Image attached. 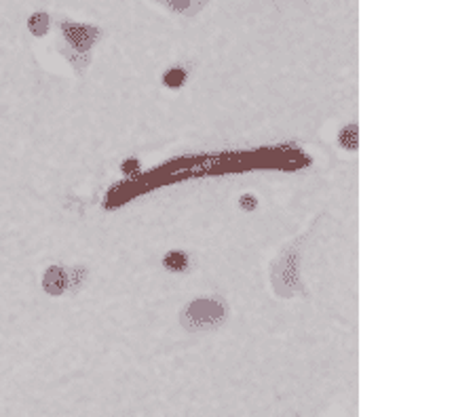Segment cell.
<instances>
[{"label": "cell", "instance_id": "obj_1", "mask_svg": "<svg viewBox=\"0 0 475 417\" xmlns=\"http://www.w3.org/2000/svg\"><path fill=\"white\" fill-rule=\"evenodd\" d=\"M311 232L294 238L290 245H285L279 255L270 261V285L277 297L290 300L296 295H307L302 276H300V247L309 238Z\"/></svg>", "mask_w": 475, "mask_h": 417}, {"label": "cell", "instance_id": "obj_2", "mask_svg": "<svg viewBox=\"0 0 475 417\" xmlns=\"http://www.w3.org/2000/svg\"><path fill=\"white\" fill-rule=\"evenodd\" d=\"M59 30H61V45H59L61 57L72 63L78 76H83L91 63V49L100 41L102 30L87 23H74L70 19H63L59 23Z\"/></svg>", "mask_w": 475, "mask_h": 417}, {"label": "cell", "instance_id": "obj_3", "mask_svg": "<svg viewBox=\"0 0 475 417\" xmlns=\"http://www.w3.org/2000/svg\"><path fill=\"white\" fill-rule=\"evenodd\" d=\"M228 316H230V308L222 295H205L182 306L180 324L190 333L215 331L226 324Z\"/></svg>", "mask_w": 475, "mask_h": 417}, {"label": "cell", "instance_id": "obj_4", "mask_svg": "<svg viewBox=\"0 0 475 417\" xmlns=\"http://www.w3.org/2000/svg\"><path fill=\"white\" fill-rule=\"evenodd\" d=\"M43 291L51 297H59L66 291H70V278H68V268L53 263L43 274Z\"/></svg>", "mask_w": 475, "mask_h": 417}, {"label": "cell", "instance_id": "obj_5", "mask_svg": "<svg viewBox=\"0 0 475 417\" xmlns=\"http://www.w3.org/2000/svg\"><path fill=\"white\" fill-rule=\"evenodd\" d=\"M163 268L173 272V274H188L190 268H193V260L186 251L173 249V251L163 255Z\"/></svg>", "mask_w": 475, "mask_h": 417}, {"label": "cell", "instance_id": "obj_6", "mask_svg": "<svg viewBox=\"0 0 475 417\" xmlns=\"http://www.w3.org/2000/svg\"><path fill=\"white\" fill-rule=\"evenodd\" d=\"M359 129H357V125L355 122H349V125H344L340 131H338V146L342 148V150H347V152H357V148H359Z\"/></svg>", "mask_w": 475, "mask_h": 417}, {"label": "cell", "instance_id": "obj_7", "mask_svg": "<svg viewBox=\"0 0 475 417\" xmlns=\"http://www.w3.org/2000/svg\"><path fill=\"white\" fill-rule=\"evenodd\" d=\"M186 80H188V70L184 65H175L163 74V87L167 89H180L186 85Z\"/></svg>", "mask_w": 475, "mask_h": 417}, {"label": "cell", "instance_id": "obj_8", "mask_svg": "<svg viewBox=\"0 0 475 417\" xmlns=\"http://www.w3.org/2000/svg\"><path fill=\"white\" fill-rule=\"evenodd\" d=\"M51 28V17L47 13H34L30 19H28V30L34 34V36H45Z\"/></svg>", "mask_w": 475, "mask_h": 417}, {"label": "cell", "instance_id": "obj_9", "mask_svg": "<svg viewBox=\"0 0 475 417\" xmlns=\"http://www.w3.org/2000/svg\"><path fill=\"white\" fill-rule=\"evenodd\" d=\"M87 274H89V270L83 268V265H72V268H68V278H70V291H72V293H76V291L85 285Z\"/></svg>", "mask_w": 475, "mask_h": 417}, {"label": "cell", "instance_id": "obj_10", "mask_svg": "<svg viewBox=\"0 0 475 417\" xmlns=\"http://www.w3.org/2000/svg\"><path fill=\"white\" fill-rule=\"evenodd\" d=\"M239 207L243 208V211H256V208H258V196L252 194V192L241 194V199H239Z\"/></svg>", "mask_w": 475, "mask_h": 417}]
</instances>
